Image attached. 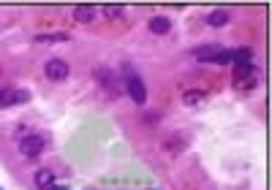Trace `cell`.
<instances>
[{"mask_svg": "<svg viewBox=\"0 0 272 190\" xmlns=\"http://www.w3.org/2000/svg\"><path fill=\"white\" fill-rule=\"evenodd\" d=\"M0 101H3V93H0Z\"/></svg>", "mask_w": 272, "mask_h": 190, "instance_id": "e0dca14e", "label": "cell"}, {"mask_svg": "<svg viewBox=\"0 0 272 190\" xmlns=\"http://www.w3.org/2000/svg\"><path fill=\"white\" fill-rule=\"evenodd\" d=\"M210 63H215V65H229V63H234V49H218Z\"/></svg>", "mask_w": 272, "mask_h": 190, "instance_id": "9c48e42d", "label": "cell"}, {"mask_svg": "<svg viewBox=\"0 0 272 190\" xmlns=\"http://www.w3.org/2000/svg\"><path fill=\"white\" fill-rule=\"evenodd\" d=\"M95 79L101 81V84H112V74H109V68H98V71H95Z\"/></svg>", "mask_w": 272, "mask_h": 190, "instance_id": "2e32d148", "label": "cell"}, {"mask_svg": "<svg viewBox=\"0 0 272 190\" xmlns=\"http://www.w3.org/2000/svg\"><path fill=\"white\" fill-rule=\"evenodd\" d=\"M95 14H98V8L85 3V6H76V8H74V19H76V22H93Z\"/></svg>", "mask_w": 272, "mask_h": 190, "instance_id": "5b68a950", "label": "cell"}, {"mask_svg": "<svg viewBox=\"0 0 272 190\" xmlns=\"http://www.w3.org/2000/svg\"><path fill=\"white\" fill-rule=\"evenodd\" d=\"M183 147H185L183 136H177V139H166V142H163V149H166V152H180Z\"/></svg>", "mask_w": 272, "mask_h": 190, "instance_id": "5bb4252c", "label": "cell"}, {"mask_svg": "<svg viewBox=\"0 0 272 190\" xmlns=\"http://www.w3.org/2000/svg\"><path fill=\"white\" fill-rule=\"evenodd\" d=\"M101 14L106 19H120L122 14H125V6H120V3H106V6H101Z\"/></svg>", "mask_w": 272, "mask_h": 190, "instance_id": "ba28073f", "label": "cell"}, {"mask_svg": "<svg viewBox=\"0 0 272 190\" xmlns=\"http://www.w3.org/2000/svg\"><path fill=\"white\" fill-rule=\"evenodd\" d=\"M68 41V33H49V35H35V44H60Z\"/></svg>", "mask_w": 272, "mask_h": 190, "instance_id": "8fae6325", "label": "cell"}, {"mask_svg": "<svg viewBox=\"0 0 272 190\" xmlns=\"http://www.w3.org/2000/svg\"><path fill=\"white\" fill-rule=\"evenodd\" d=\"M147 27H150V30H153L155 35H166V33L171 30V22L166 19V16H153Z\"/></svg>", "mask_w": 272, "mask_h": 190, "instance_id": "8992f818", "label": "cell"}, {"mask_svg": "<svg viewBox=\"0 0 272 190\" xmlns=\"http://www.w3.org/2000/svg\"><path fill=\"white\" fill-rule=\"evenodd\" d=\"M44 136H38V133H27V136H22L19 139V152L25 158H38L41 152H44Z\"/></svg>", "mask_w": 272, "mask_h": 190, "instance_id": "6da1fadb", "label": "cell"}, {"mask_svg": "<svg viewBox=\"0 0 272 190\" xmlns=\"http://www.w3.org/2000/svg\"><path fill=\"white\" fill-rule=\"evenodd\" d=\"M25 101H30V95L25 93V90H19L17 95H3V106H11V103H25Z\"/></svg>", "mask_w": 272, "mask_h": 190, "instance_id": "4fadbf2b", "label": "cell"}, {"mask_svg": "<svg viewBox=\"0 0 272 190\" xmlns=\"http://www.w3.org/2000/svg\"><path fill=\"white\" fill-rule=\"evenodd\" d=\"M202 101H204V93H202V90H188V93L183 95V103H185V106H199Z\"/></svg>", "mask_w": 272, "mask_h": 190, "instance_id": "30bf717a", "label": "cell"}, {"mask_svg": "<svg viewBox=\"0 0 272 190\" xmlns=\"http://www.w3.org/2000/svg\"><path fill=\"white\" fill-rule=\"evenodd\" d=\"M44 74H47L49 81L68 79V63L60 60V57H52V60H47V65H44Z\"/></svg>", "mask_w": 272, "mask_h": 190, "instance_id": "7a4b0ae2", "label": "cell"}, {"mask_svg": "<svg viewBox=\"0 0 272 190\" xmlns=\"http://www.w3.org/2000/svg\"><path fill=\"white\" fill-rule=\"evenodd\" d=\"M207 25L210 27H226L229 25V14L221 11V8H218V11H210L207 14Z\"/></svg>", "mask_w": 272, "mask_h": 190, "instance_id": "52a82bcc", "label": "cell"}, {"mask_svg": "<svg viewBox=\"0 0 272 190\" xmlns=\"http://www.w3.org/2000/svg\"><path fill=\"white\" fill-rule=\"evenodd\" d=\"M33 182H35V188H38V190H52L54 182H57V176H54L49 169H41V171H35Z\"/></svg>", "mask_w": 272, "mask_h": 190, "instance_id": "277c9868", "label": "cell"}, {"mask_svg": "<svg viewBox=\"0 0 272 190\" xmlns=\"http://www.w3.org/2000/svg\"><path fill=\"white\" fill-rule=\"evenodd\" d=\"M218 49H221V47H199V49H196V60H199V63H210L212 57H215Z\"/></svg>", "mask_w": 272, "mask_h": 190, "instance_id": "7c38bea8", "label": "cell"}, {"mask_svg": "<svg viewBox=\"0 0 272 190\" xmlns=\"http://www.w3.org/2000/svg\"><path fill=\"white\" fill-rule=\"evenodd\" d=\"M125 90H128V95H131V101H134V103H144V101H147V87H144V81L139 79V76H128Z\"/></svg>", "mask_w": 272, "mask_h": 190, "instance_id": "3957f363", "label": "cell"}, {"mask_svg": "<svg viewBox=\"0 0 272 190\" xmlns=\"http://www.w3.org/2000/svg\"><path fill=\"white\" fill-rule=\"evenodd\" d=\"M253 60V52L251 49H234V65H242V63H251Z\"/></svg>", "mask_w": 272, "mask_h": 190, "instance_id": "9a60e30c", "label": "cell"}]
</instances>
